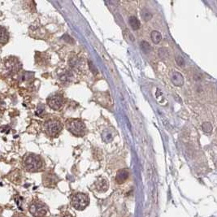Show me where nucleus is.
Wrapping results in <instances>:
<instances>
[{
    "label": "nucleus",
    "mask_w": 217,
    "mask_h": 217,
    "mask_svg": "<svg viewBox=\"0 0 217 217\" xmlns=\"http://www.w3.org/2000/svg\"><path fill=\"white\" fill-rule=\"evenodd\" d=\"M150 37H151V39H152V41L155 44L159 43L161 39H162V36H161L160 33H159V32L157 31H153L152 33H151Z\"/></svg>",
    "instance_id": "ddd939ff"
},
{
    "label": "nucleus",
    "mask_w": 217,
    "mask_h": 217,
    "mask_svg": "<svg viewBox=\"0 0 217 217\" xmlns=\"http://www.w3.org/2000/svg\"><path fill=\"white\" fill-rule=\"evenodd\" d=\"M59 217H74L72 214H70L69 212H64L63 214H61Z\"/></svg>",
    "instance_id": "f3484780"
},
{
    "label": "nucleus",
    "mask_w": 217,
    "mask_h": 217,
    "mask_svg": "<svg viewBox=\"0 0 217 217\" xmlns=\"http://www.w3.org/2000/svg\"><path fill=\"white\" fill-rule=\"evenodd\" d=\"M22 166L27 172H37L43 169L44 162L40 155L34 153H28L23 158Z\"/></svg>",
    "instance_id": "f257e3e1"
},
{
    "label": "nucleus",
    "mask_w": 217,
    "mask_h": 217,
    "mask_svg": "<svg viewBox=\"0 0 217 217\" xmlns=\"http://www.w3.org/2000/svg\"><path fill=\"white\" fill-rule=\"evenodd\" d=\"M28 211L34 217H46L49 212V208L42 201L35 199L29 204Z\"/></svg>",
    "instance_id": "f03ea898"
},
{
    "label": "nucleus",
    "mask_w": 217,
    "mask_h": 217,
    "mask_svg": "<svg viewBox=\"0 0 217 217\" xmlns=\"http://www.w3.org/2000/svg\"><path fill=\"white\" fill-rule=\"evenodd\" d=\"M13 217H26V216L23 214H16Z\"/></svg>",
    "instance_id": "a211bd4d"
},
{
    "label": "nucleus",
    "mask_w": 217,
    "mask_h": 217,
    "mask_svg": "<svg viewBox=\"0 0 217 217\" xmlns=\"http://www.w3.org/2000/svg\"><path fill=\"white\" fill-rule=\"evenodd\" d=\"M171 77H172V81L175 84V85H179V86H180V85H183V76H181L180 73L174 71L172 73V75H171Z\"/></svg>",
    "instance_id": "1a4fd4ad"
},
{
    "label": "nucleus",
    "mask_w": 217,
    "mask_h": 217,
    "mask_svg": "<svg viewBox=\"0 0 217 217\" xmlns=\"http://www.w3.org/2000/svg\"><path fill=\"white\" fill-rule=\"evenodd\" d=\"M90 203V198L84 193H76L73 196L71 204L72 207L77 211H83L87 207Z\"/></svg>",
    "instance_id": "7ed1b4c3"
},
{
    "label": "nucleus",
    "mask_w": 217,
    "mask_h": 217,
    "mask_svg": "<svg viewBox=\"0 0 217 217\" xmlns=\"http://www.w3.org/2000/svg\"><path fill=\"white\" fill-rule=\"evenodd\" d=\"M203 129L205 132H210V131H212V125L209 124V123H206V124H204L203 125Z\"/></svg>",
    "instance_id": "2eb2a0df"
},
{
    "label": "nucleus",
    "mask_w": 217,
    "mask_h": 217,
    "mask_svg": "<svg viewBox=\"0 0 217 217\" xmlns=\"http://www.w3.org/2000/svg\"><path fill=\"white\" fill-rule=\"evenodd\" d=\"M177 62L180 66H183L184 65V60L181 57H177Z\"/></svg>",
    "instance_id": "dca6fc26"
},
{
    "label": "nucleus",
    "mask_w": 217,
    "mask_h": 217,
    "mask_svg": "<svg viewBox=\"0 0 217 217\" xmlns=\"http://www.w3.org/2000/svg\"><path fill=\"white\" fill-rule=\"evenodd\" d=\"M128 177V172L126 170H121L117 173L116 176V180L118 183H123L124 180Z\"/></svg>",
    "instance_id": "9d476101"
},
{
    "label": "nucleus",
    "mask_w": 217,
    "mask_h": 217,
    "mask_svg": "<svg viewBox=\"0 0 217 217\" xmlns=\"http://www.w3.org/2000/svg\"><path fill=\"white\" fill-rule=\"evenodd\" d=\"M1 212H2V207H0V214H1Z\"/></svg>",
    "instance_id": "6ab92c4d"
},
{
    "label": "nucleus",
    "mask_w": 217,
    "mask_h": 217,
    "mask_svg": "<svg viewBox=\"0 0 217 217\" xmlns=\"http://www.w3.org/2000/svg\"><path fill=\"white\" fill-rule=\"evenodd\" d=\"M67 129L76 136H81L85 131V124L80 120H70L67 121Z\"/></svg>",
    "instance_id": "39448f33"
},
{
    "label": "nucleus",
    "mask_w": 217,
    "mask_h": 217,
    "mask_svg": "<svg viewBox=\"0 0 217 217\" xmlns=\"http://www.w3.org/2000/svg\"><path fill=\"white\" fill-rule=\"evenodd\" d=\"M141 47L142 49V51L145 52V53H149L150 50H151V48H150V44L147 42L146 41H143V42H141Z\"/></svg>",
    "instance_id": "4468645a"
},
{
    "label": "nucleus",
    "mask_w": 217,
    "mask_h": 217,
    "mask_svg": "<svg viewBox=\"0 0 217 217\" xmlns=\"http://www.w3.org/2000/svg\"><path fill=\"white\" fill-rule=\"evenodd\" d=\"M64 103L62 96L59 94H53L47 99V104L53 110H59Z\"/></svg>",
    "instance_id": "423d86ee"
},
{
    "label": "nucleus",
    "mask_w": 217,
    "mask_h": 217,
    "mask_svg": "<svg viewBox=\"0 0 217 217\" xmlns=\"http://www.w3.org/2000/svg\"><path fill=\"white\" fill-rule=\"evenodd\" d=\"M129 22L130 26H131L132 29H134V30H137V29H138L139 27H140V22H139V20H138V19L137 17L135 16L129 17Z\"/></svg>",
    "instance_id": "9b49d317"
},
{
    "label": "nucleus",
    "mask_w": 217,
    "mask_h": 217,
    "mask_svg": "<svg viewBox=\"0 0 217 217\" xmlns=\"http://www.w3.org/2000/svg\"><path fill=\"white\" fill-rule=\"evenodd\" d=\"M96 186H97V189L100 191H106V189H107V187H108V184H107V181L105 180H101L99 182H97L96 184Z\"/></svg>",
    "instance_id": "f8f14e48"
},
{
    "label": "nucleus",
    "mask_w": 217,
    "mask_h": 217,
    "mask_svg": "<svg viewBox=\"0 0 217 217\" xmlns=\"http://www.w3.org/2000/svg\"><path fill=\"white\" fill-rule=\"evenodd\" d=\"M10 39V34H9L8 30L3 27L0 25V47H3L5 45H7Z\"/></svg>",
    "instance_id": "6e6552de"
},
{
    "label": "nucleus",
    "mask_w": 217,
    "mask_h": 217,
    "mask_svg": "<svg viewBox=\"0 0 217 217\" xmlns=\"http://www.w3.org/2000/svg\"><path fill=\"white\" fill-rule=\"evenodd\" d=\"M43 184L46 187H49V188H54L56 186L59 179L55 175L51 172H47L46 174L43 175Z\"/></svg>",
    "instance_id": "0eeeda50"
},
{
    "label": "nucleus",
    "mask_w": 217,
    "mask_h": 217,
    "mask_svg": "<svg viewBox=\"0 0 217 217\" xmlns=\"http://www.w3.org/2000/svg\"><path fill=\"white\" fill-rule=\"evenodd\" d=\"M45 132L50 137H56L62 130V124L55 119H50L44 123Z\"/></svg>",
    "instance_id": "20e7f679"
}]
</instances>
